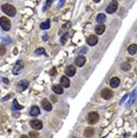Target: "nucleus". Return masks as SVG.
I'll return each mask as SVG.
<instances>
[{"label": "nucleus", "mask_w": 137, "mask_h": 138, "mask_svg": "<svg viewBox=\"0 0 137 138\" xmlns=\"http://www.w3.org/2000/svg\"><path fill=\"white\" fill-rule=\"evenodd\" d=\"M1 9H3L7 15H9V17H14L15 13H17L15 8L12 6V5H9V4H5V5H3V6H1Z\"/></svg>", "instance_id": "nucleus-1"}, {"label": "nucleus", "mask_w": 137, "mask_h": 138, "mask_svg": "<svg viewBox=\"0 0 137 138\" xmlns=\"http://www.w3.org/2000/svg\"><path fill=\"white\" fill-rule=\"evenodd\" d=\"M0 27L3 28L4 31H9V28H11V21L7 18H5V17H1L0 18Z\"/></svg>", "instance_id": "nucleus-2"}, {"label": "nucleus", "mask_w": 137, "mask_h": 138, "mask_svg": "<svg viewBox=\"0 0 137 138\" xmlns=\"http://www.w3.org/2000/svg\"><path fill=\"white\" fill-rule=\"evenodd\" d=\"M98 119H99V114L97 113V112H90L88 116V122L91 124V125H93V124H96V123L98 122Z\"/></svg>", "instance_id": "nucleus-3"}, {"label": "nucleus", "mask_w": 137, "mask_h": 138, "mask_svg": "<svg viewBox=\"0 0 137 138\" xmlns=\"http://www.w3.org/2000/svg\"><path fill=\"white\" fill-rule=\"evenodd\" d=\"M117 8H118V4L116 3V1H112V3L109 4V6L107 7V13H115L116 11H117Z\"/></svg>", "instance_id": "nucleus-4"}, {"label": "nucleus", "mask_w": 137, "mask_h": 138, "mask_svg": "<svg viewBox=\"0 0 137 138\" xmlns=\"http://www.w3.org/2000/svg\"><path fill=\"white\" fill-rule=\"evenodd\" d=\"M85 57H83V55H78L76 59H75V64H76V66H78V67H82V66H84V64H85Z\"/></svg>", "instance_id": "nucleus-5"}, {"label": "nucleus", "mask_w": 137, "mask_h": 138, "mask_svg": "<svg viewBox=\"0 0 137 138\" xmlns=\"http://www.w3.org/2000/svg\"><path fill=\"white\" fill-rule=\"evenodd\" d=\"M101 96H102V98L104 99H110L112 97V91L110 89H103L101 92Z\"/></svg>", "instance_id": "nucleus-6"}, {"label": "nucleus", "mask_w": 137, "mask_h": 138, "mask_svg": "<svg viewBox=\"0 0 137 138\" xmlns=\"http://www.w3.org/2000/svg\"><path fill=\"white\" fill-rule=\"evenodd\" d=\"M22 68H23V61L22 60H18L17 63H15L14 67L12 68L13 74H19V72L22 71Z\"/></svg>", "instance_id": "nucleus-7"}, {"label": "nucleus", "mask_w": 137, "mask_h": 138, "mask_svg": "<svg viewBox=\"0 0 137 138\" xmlns=\"http://www.w3.org/2000/svg\"><path fill=\"white\" fill-rule=\"evenodd\" d=\"M31 126H32L34 130H40L43 128V123L39 119H33V120H31Z\"/></svg>", "instance_id": "nucleus-8"}, {"label": "nucleus", "mask_w": 137, "mask_h": 138, "mask_svg": "<svg viewBox=\"0 0 137 138\" xmlns=\"http://www.w3.org/2000/svg\"><path fill=\"white\" fill-rule=\"evenodd\" d=\"M86 41H88V44L90 46H94V45H97V43H98V38H97V36H89Z\"/></svg>", "instance_id": "nucleus-9"}, {"label": "nucleus", "mask_w": 137, "mask_h": 138, "mask_svg": "<svg viewBox=\"0 0 137 138\" xmlns=\"http://www.w3.org/2000/svg\"><path fill=\"white\" fill-rule=\"evenodd\" d=\"M41 105H43L44 110H46V111H51L52 110V105H51V103L49 101V99H43Z\"/></svg>", "instance_id": "nucleus-10"}, {"label": "nucleus", "mask_w": 137, "mask_h": 138, "mask_svg": "<svg viewBox=\"0 0 137 138\" xmlns=\"http://www.w3.org/2000/svg\"><path fill=\"white\" fill-rule=\"evenodd\" d=\"M119 83H121L119 78H117V77H113V78H111V80H110V86H111V87H118Z\"/></svg>", "instance_id": "nucleus-11"}, {"label": "nucleus", "mask_w": 137, "mask_h": 138, "mask_svg": "<svg viewBox=\"0 0 137 138\" xmlns=\"http://www.w3.org/2000/svg\"><path fill=\"white\" fill-rule=\"evenodd\" d=\"M60 85L63 86V87H69V86H70V80H69V78H67L66 76L60 78Z\"/></svg>", "instance_id": "nucleus-12"}, {"label": "nucleus", "mask_w": 137, "mask_h": 138, "mask_svg": "<svg viewBox=\"0 0 137 138\" xmlns=\"http://www.w3.org/2000/svg\"><path fill=\"white\" fill-rule=\"evenodd\" d=\"M39 113H40V109L38 106H32L30 109V114H31V116L36 117V116H38Z\"/></svg>", "instance_id": "nucleus-13"}, {"label": "nucleus", "mask_w": 137, "mask_h": 138, "mask_svg": "<svg viewBox=\"0 0 137 138\" xmlns=\"http://www.w3.org/2000/svg\"><path fill=\"white\" fill-rule=\"evenodd\" d=\"M75 73H76V67L75 66H67V68H66V74L69 77H72V76H75Z\"/></svg>", "instance_id": "nucleus-14"}, {"label": "nucleus", "mask_w": 137, "mask_h": 138, "mask_svg": "<svg viewBox=\"0 0 137 138\" xmlns=\"http://www.w3.org/2000/svg\"><path fill=\"white\" fill-rule=\"evenodd\" d=\"M52 90H53V92H55L56 95H61L63 93V86L61 85H53V87H52Z\"/></svg>", "instance_id": "nucleus-15"}, {"label": "nucleus", "mask_w": 137, "mask_h": 138, "mask_svg": "<svg viewBox=\"0 0 137 138\" xmlns=\"http://www.w3.org/2000/svg\"><path fill=\"white\" fill-rule=\"evenodd\" d=\"M27 86H28V82H27V80H23V82H20V84L18 85V89L22 90V91H24L25 89H27Z\"/></svg>", "instance_id": "nucleus-16"}, {"label": "nucleus", "mask_w": 137, "mask_h": 138, "mask_svg": "<svg viewBox=\"0 0 137 138\" xmlns=\"http://www.w3.org/2000/svg\"><path fill=\"white\" fill-rule=\"evenodd\" d=\"M93 133H94V131L92 128H86L85 131H84V136L85 137H91V136H93Z\"/></svg>", "instance_id": "nucleus-17"}, {"label": "nucleus", "mask_w": 137, "mask_h": 138, "mask_svg": "<svg viewBox=\"0 0 137 138\" xmlns=\"http://www.w3.org/2000/svg\"><path fill=\"white\" fill-rule=\"evenodd\" d=\"M94 31H96V33L97 34H102L105 31V26L104 25H98V26H96V28H94Z\"/></svg>", "instance_id": "nucleus-18"}, {"label": "nucleus", "mask_w": 137, "mask_h": 138, "mask_svg": "<svg viewBox=\"0 0 137 138\" xmlns=\"http://www.w3.org/2000/svg\"><path fill=\"white\" fill-rule=\"evenodd\" d=\"M128 52L130 53V54H135V53L137 52V45H135V44L130 45V46L128 47Z\"/></svg>", "instance_id": "nucleus-19"}, {"label": "nucleus", "mask_w": 137, "mask_h": 138, "mask_svg": "<svg viewBox=\"0 0 137 138\" xmlns=\"http://www.w3.org/2000/svg\"><path fill=\"white\" fill-rule=\"evenodd\" d=\"M50 25H51L50 20H46V21L40 24V28H41V30H47V28H50Z\"/></svg>", "instance_id": "nucleus-20"}, {"label": "nucleus", "mask_w": 137, "mask_h": 138, "mask_svg": "<svg viewBox=\"0 0 137 138\" xmlns=\"http://www.w3.org/2000/svg\"><path fill=\"white\" fill-rule=\"evenodd\" d=\"M97 22H103L104 20H105V14H103V13H101V14L97 15Z\"/></svg>", "instance_id": "nucleus-21"}, {"label": "nucleus", "mask_w": 137, "mask_h": 138, "mask_svg": "<svg viewBox=\"0 0 137 138\" xmlns=\"http://www.w3.org/2000/svg\"><path fill=\"white\" fill-rule=\"evenodd\" d=\"M121 68H122L123 71H128V70H130V64H129V63H124V64H122Z\"/></svg>", "instance_id": "nucleus-22"}, {"label": "nucleus", "mask_w": 137, "mask_h": 138, "mask_svg": "<svg viewBox=\"0 0 137 138\" xmlns=\"http://www.w3.org/2000/svg\"><path fill=\"white\" fill-rule=\"evenodd\" d=\"M13 105H14V107L17 109V110H22V109H23L22 105L18 104V100H13Z\"/></svg>", "instance_id": "nucleus-23"}, {"label": "nucleus", "mask_w": 137, "mask_h": 138, "mask_svg": "<svg viewBox=\"0 0 137 138\" xmlns=\"http://www.w3.org/2000/svg\"><path fill=\"white\" fill-rule=\"evenodd\" d=\"M5 52H6V47L3 45H0V55H4Z\"/></svg>", "instance_id": "nucleus-24"}, {"label": "nucleus", "mask_w": 137, "mask_h": 138, "mask_svg": "<svg viewBox=\"0 0 137 138\" xmlns=\"http://www.w3.org/2000/svg\"><path fill=\"white\" fill-rule=\"evenodd\" d=\"M45 53V50L44 49H37L36 50V54H44Z\"/></svg>", "instance_id": "nucleus-25"}, {"label": "nucleus", "mask_w": 137, "mask_h": 138, "mask_svg": "<svg viewBox=\"0 0 137 138\" xmlns=\"http://www.w3.org/2000/svg\"><path fill=\"white\" fill-rule=\"evenodd\" d=\"M135 97H136V92H132V95H131V98H130V100H129V105L130 104H132V101H134V99H135Z\"/></svg>", "instance_id": "nucleus-26"}, {"label": "nucleus", "mask_w": 137, "mask_h": 138, "mask_svg": "<svg viewBox=\"0 0 137 138\" xmlns=\"http://www.w3.org/2000/svg\"><path fill=\"white\" fill-rule=\"evenodd\" d=\"M51 4H52V0H47V1H46V4H45V7H44V11H45V9L47 8L50 5H51Z\"/></svg>", "instance_id": "nucleus-27"}, {"label": "nucleus", "mask_w": 137, "mask_h": 138, "mask_svg": "<svg viewBox=\"0 0 137 138\" xmlns=\"http://www.w3.org/2000/svg\"><path fill=\"white\" fill-rule=\"evenodd\" d=\"M38 136H39V135H38L37 132H31V133H30V137H38Z\"/></svg>", "instance_id": "nucleus-28"}, {"label": "nucleus", "mask_w": 137, "mask_h": 138, "mask_svg": "<svg viewBox=\"0 0 137 138\" xmlns=\"http://www.w3.org/2000/svg\"><path fill=\"white\" fill-rule=\"evenodd\" d=\"M50 74H51V76H55L56 74V68H52V70L50 71Z\"/></svg>", "instance_id": "nucleus-29"}, {"label": "nucleus", "mask_w": 137, "mask_h": 138, "mask_svg": "<svg viewBox=\"0 0 137 138\" xmlns=\"http://www.w3.org/2000/svg\"><path fill=\"white\" fill-rule=\"evenodd\" d=\"M11 97H12V95H8V96H6V97H5V98L3 99V101H4V100H7V99H8V98H11Z\"/></svg>", "instance_id": "nucleus-30"}, {"label": "nucleus", "mask_w": 137, "mask_h": 138, "mask_svg": "<svg viewBox=\"0 0 137 138\" xmlns=\"http://www.w3.org/2000/svg\"><path fill=\"white\" fill-rule=\"evenodd\" d=\"M64 1H65V0H61L60 3H59V5H58V6H61V5H63V4H64Z\"/></svg>", "instance_id": "nucleus-31"}, {"label": "nucleus", "mask_w": 137, "mask_h": 138, "mask_svg": "<svg viewBox=\"0 0 137 138\" xmlns=\"http://www.w3.org/2000/svg\"><path fill=\"white\" fill-rule=\"evenodd\" d=\"M94 3H99V1H101V0H93Z\"/></svg>", "instance_id": "nucleus-32"}, {"label": "nucleus", "mask_w": 137, "mask_h": 138, "mask_svg": "<svg viewBox=\"0 0 137 138\" xmlns=\"http://www.w3.org/2000/svg\"><path fill=\"white\" fill-rule=\"evenodd\" d=\"M136 137H137V133H136Z\"/></svg>", "instance_id": "nucleus-33"}]
</instances>
